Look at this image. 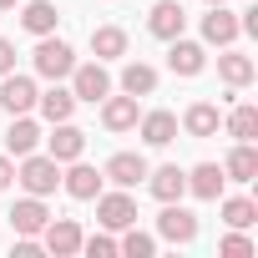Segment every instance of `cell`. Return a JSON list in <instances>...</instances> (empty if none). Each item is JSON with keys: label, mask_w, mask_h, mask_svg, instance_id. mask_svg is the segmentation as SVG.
Listing matches in <instances>:
<instances>
[{"label": "cell", "mask_w": 258, "mask_h": 258, "mask_svg": "<svg viewBox=\"0 0 258 258\" xmlns=\"http://www.w3.org/2000/svg\"><path fill=\"white\" fill-rule=\"evenodd\" d=\"M16 182H21L31 198H51V192L61 187V162L46 157V152H26V157L16 162Z\"/></svg>", "instance_id": "1"}, {"label": "cell", "mask_w": 258, "mask_h": 258, "mask_svg": "<svg viewBox=\"0 0 258 258\" xmlns=\"http://www.w3.org/2000/svg\"><path fill=\"white\" fill-rule=\"evenodd\" d=\"M31 66H36V76H46V81H66V76H71V66H76V51L51 31V36H36Z\"/></svg>", "instance_id": "2"}, {"label": "cell", "mask_w": 258, "mask_h": 258, "mask_svg": "<svg viewBox=\"0 0 258 258\" xmlns=\"http://www.w3.org/2000/svg\"><path fill=\"white\" fill-rule=\"evenodd\" d=\"M91 203H96V223H101L106 233H121V228L137 223V198L126 192V187H116V192H96Z\"/></svg>", "instance_id": "3"}, {"label": "cell", "mask_w": 258, "mask_h": 258, "mask_svg": "<svg viewBox=\"0 0 258 258\" xmlns=\"http://www.w3.org/2000/svg\"><path fill=\"white\" fill-rule=\"evenodd\" d=\"M66 81H71V96H76V101H91V106H96V101H101V96L111 91V76H106V61H76Z\"/></svg>", "instance_id": "4"}, {"label": "cell", "mask_w": 258, "mask_h": 258, "mask_svg": "<svg viewBox=\"0 0 258 258\" xmlns=\"http://www.w3.org/2000/svg\"><path fill=\"white\" fill-rule=\"evenodd\" d=\"M157 238L187 248V243H198V218H192L182 203H162V213H157Z\"/></svg>", "instance_id": "5"}, {"label": "cell", "mask_w": 258, "mask_h": 258, "mask_svg": "<svg viewBox=\"0 0 258 258\" xmlns=\"http://www.w3.org/2000/svg\"><path fill=\"white\" fill-rule=\"evenodd\" d=\"M36 81L31 76H21V71H6L0 76V111L6 116H26V111H36Z\"/></svg>", "instance_id": "6"}, {"label": "cell", "mask_w": 258, "mask_h": 258, "mask_svg": "<svg viewBox=\"0 0 258 258\" xmlns=\"http://www.w3.org/2000/svg\"><path fill=\"white\" fill-rule=\"evenodd\" d=\"M81 223L76 218H51L46 228H41V248L51 253V258H71V253H81Z\"/></svg>", "instance_id": "7"}, {"label": "cell", "mask_w": 258, "mask_h": 258, "mask_svg": "<svg viewBox=\"0 0 258 258\" xmlns=\"http://www.w3.org/2000/svg\"><path fill=\"white\" fill-rule=\"evenodd\" d=\"M41 142H46V157H56L61 167L86 152V132H81V126H71V121H51V137H41Z\"/></svg>", "instance_id": "8"}, {"label": "cell", "mask_w": 258, "mask_h": 258, "mask_svg": "<svg viewBox=\"0 0 258 258\" xmlns=\"http://www.w3.org/2000/svg\"><path fill=\"white\" fill-rule=\"evenodd\" d=\"M147 31L157 41H177L187 31V11H182V0H157V6L147 11Z\"/></svg>", "instance_id": "9"}, {"label": "cell", "mask_w": 258, "mask_h": 258, "mask_svg": "<svg viewBox=\"0 0 258 258\" xmlns=\"http://www.w3.org/2000/svg\"><path fill=\"white\" fill-rule=\"evenodd\" d=\"M96 106H101V126H106V132H132L137 116H142L137 96H126V91H121V96H111V91H106Z\"/></svg>", "instance_id": "10"}, {"label": "cell", "mask_w": 258, "mask_h": 258, "mask_svg": "<svg viewBox=\"0 0 258 258\" xmlns=\"http://www.w3.org/2000/svg\"><path fill=\"white\" fill-rule=\"evenodd\" d=\"M203 66H208V46L203 41H187V36L167 41V71L172 76H198Z\"/></svg>", "instance_id": "11"}, {"label": "cell", "mask_w": 258, "mask_h": 258, "mask_svg": "<svg viewBox=\"0 0 258 258\" xmlns=\"http://www.w3.org/2000/svg\"><path fill=\"white\" fill-rule=\"evenodd\" d=\"M101 182H106V177H101V172H96L91 162H81V157L61 167V187H66V192H71L76 203H91V198L101 192Z\"/></svg>", "instance_id": "12"}, {"label": "cell", "mask_w": 258, "mask_h": 258, "mask_svg": "<svg viewBox=\"0 0 258 258\" xmlns=\"http://www.w3.org/2000/svg\"><path fill=\"white\" fill-rule=\"evenodd\" d=\"M243 31H238V16L228 11V6H208V16H203V46H233Z\"/></svg>", "instance_id": "13"}, {"label": "cell", "mask_w": 258, "mask_h": 258, "mask_svg": "<svg viewBox=\"0 0 258 258\" xmlns=\"http://www.w3.org/2000/svg\"><path fill=\"white\" fill-rule=\"evenodd\" d=\"M142 182L152 187L157 203H182V192H187V172H182L177 162H167V167H147Z\"/></svg>", "instance_id": "14"}, {"label": "cell", "mask_w": 258, "mask_h": 258, "mask_svg": "<svg viewBox=\"0 0 258 258\" xmlns=\"http://www.w3.org/2000/svg\"><path fill=\"white\" fill-rule=\"evenodd\" d=\"M51 223V208H46V198H21L16 208H11V228L16 233H26V238H41V228Z\"/></svg>", "instance_id": "15"}, {"label": "cell", "mask_w": 258, "mask_h": 258, "mask_svg": "<svg viewBox=\"0 0 258 258\" xmlns=\"http://www.w3.org/2000/svg\"><path fill=\"white\" fill-rule=\"evenodd\" d=\"M101 177L116 182V187H137V182L147 177V157H142V152H116V157L101 167Z\"/></svg>", "instance_id": "16"}, {"label": "cell", "mask_w": 258, "mask_h": 258, "mask_svg": "<svg viewBox=\"0 0 258 258\" xmlns=\"http://www.w3.org/2000/svg\"><path fill=\"white\" fill-rule=\"evenodd\" d=\"M177 126H182L187 137H218V126H223V111H218L213 101H192V106L182 111V121H177Z\"/></svg>", "instance_id": "17"}, {"label": "cell", "mask_w": 258, "mask_h": 258, "mask_svg": "<svg viewBox=\"0 0 258 258\" xmlns=\"http://www.w3.org/2000/svg\"><path fill=\"white\" fill-rule=\"evenodd\" d=\"M41 147V126H36V116L26 111V116H11V126H6V152L11 157H26V152H36Z\"/></svg>", "instance_id": "18"}, {"label": "cell", "mask_w": 258, "mask_h": 258, "mask_svg": "<svg viewBox=\"0 0 258 258\" xmlns=\"http://www.w3.org/2000/svg\"><path fill=\"white\" fill-rule=\"evenodd\" d=\"M223 182H228V177H223L218 162H198V167L187 172V192L203 198V203H218V198H223Z\"/></svg>", "instance_id": "19"}, {"label": "cell", "mask_w": 258, "mask_h": 258, "mask_svg": "<svg viewBox=\"0 0 258 258\" xmlns=\"http://www.w3.org/2000/svg\"><path fill=\"white\" fill-rule=\"evenodd\" d=\"M137 132H142L147 147H167V142L177 137V116H172V111H142V116H137Z\"/></svg>", "instance_id": "20"}, {"label": "cell", "mask_w": 258, "mask_h": 258, "mask_svg": "<svg viewBox=\"0 0 258 258\" xmlns=\"http://www.w3.org/2000/svg\"><path fill=\"white\" fill-rule=\"evenodd\" d=\"M218 76H223L233 91H243V86L258 76V66H253V56H243V51H228V46H223V56H218Z\"/></svg>", "instance_id": "21"}, {"label": "cell", "mask_w": 258, "mask_h": 258, "mask_svg": "<svg viewBox=\"0 0 258 258\" xmlns=\"http://www.w3.org/2000/svg\"><path fill=\"white\" fill-rule=\"evenodd\" d=\"M36 111H41L46 121H71V111H76V96H71V86L51 81V91H41V96H36Z\"/></svg>", "instance_id": "22"}, {"label": "cell", "mask_w": 258, "mask_h": 258, "mask_svg": "<svg viewBox=\"0 0 258 258\" xmlns=\"http://www.w3.org/2000/svg\"><path fill=\"white\" fill-rule=\"evenodd\" d=\"M223 177L228 182H253L258 177V147L253 142H233V152L223 162Z\"/></svg>", "instance_id": "23"}, {"label": "cell", "mask_w": 258, "mask_h": 258, "mask_svg": "<svg viewBox=\"0 0 258 258\" xmlns=\"http://www.w3.org/2000/svg\"><path fill=\"white\" fill-rule=\"evenodd\" d=\"M223 126H228L233 142H258V106H253V101H238V106L223 116Z\"/></svg>", "instance_id": "24"}, {"label": "cell", "mask_w": 258, "mask_h": 258, "mask_svg": "<svg viewBox=\"0 0 258 258\" xmlns=\"http://www.w3.org/2000/svg\"><path fill=\"white\" fill-rule=\"evenodd\" d=\"M56 21H61V11L51 6V0H26V6H21V26H26L31 36H51Z\"/></svg>", "instance_id": "25"}, {"label": "cell", "mask_w": 258, "mask_h": 258, "mask_svg": "<svg viewBox=\"0 0 258 258\" xmlns=\"http://www.w3.org/2000/svg\"><path fill=\"white\" fill-rule=\"evenodd\" d=\"M91 56L96 61H121L126 56V31L121 26H96L91 31Z\"/></svg>", "instance_id": "26"}, {"label": "cell", "mask_w": 258, "mask_h": 258, "mask_svg": "<svg viewBox=\"0 0 258 258\" xmlns=\"http://www.w3.org/2000/svg\"><path fill=\"white\" fill-rule=\"evenodd\" d=\"M121 91H126V96H152V91H157V66L126 61V66H121Z\"/></svg>", "instance_id": "27"}, {"label": "cell", "mask_w": 258, "mask_h": 258, "mask_svg": "<svg viewBox=\"0 0 258 258\" xmlns=\"http://www.w3.org/2000/svg\"><path fill=\"white\" fill-rule=\"evenodd\" d=\"M218 213H223V223H228V228H253V223H258V203H253V198H243V192H238V198H223V203H218Z\"/></svg>", "instance_id": "28"}, {"label": "cell", "mask_w": 258, "mask_h": 258, "mask_svg": "<svg viewBox=\"0 0 258 258\" xmlns=\"http://www.w3.org/2000/svg\"><path fill=\"white\" fill-rule=\"evenodd\" d=\"M116 253H126V258H152V253H157V238H152V233H142V228L132 223V228H121Z\"/></svg>", "instance_id": "29"}, {"label": "cell", "mask_w": 258, "mask_h": 258, "mask_svg": "<svg viewBox=\"0 0 258 258\" xmlns=\"http://www.w3.org/2000/svg\"><path fill=\"white\" fill-rule=\"evenodd\" d=\"M81 253L86 258H116V238L101 228V233H91V238H81Z\"/></svg>", "instance_id": "30"}, {"label": "cell", "mask_w": 258, "mask_h": 258, "mask_svg": "<svg viewBox=\"0 0 258 258\" xmlns=\"http://www.w3.org/2000/svg\"><path fill=\"white\" fill-rule=\"evenodd\" d=\"M218 253H228V258H248V253H253V238H243V228H233V233L218 243Z\"/></svg>", "instance_id": "31"}, {"label": "cell", "mask_w": 258, "mask_h": 258, "mask_svg": "<svg viewBox=\"0 0 258 258\" xmlns=\"http://www.w3.org/2000/svg\"><path fill=\"white\" fill-rule=\"evenodd\" d=\"M6 187H16V157L0 152V192H6Z\"/></svg>", "instance_id": "32"}, {"label": "cell", "mask_w": 258, "mask_h": 258, "mask_svg": "<svg viewBox=\"0 0 258 258\" xmlns=\"http://www.w3.org/2000/svg\"><path fill=\"white\" fill-rule=\"evenodd\" d=\"M6 71H16V41L0 36V76H6Z\"/></svg>", "instance_id": "33"}, {"label": "cell", "mask_w": 258, "mask_h": 258, "mask_svg": "<svg viewBox=\"0 0 258 258\" xmlns=\"http://www.w3.org/2000/svg\"><path fill=\"white\" fill-rule=\"evenodd\" d=\"M16 6H21V0H0V11H16Z\"/></svg>", "instance_id": "34"}, {"label": "cell", "mask_w": 258, "mask_h": 258, "mask_svg": "<svg viewBox=\"0 0 258 258\" xmlns=\"http://www.w3.org/2000/svg\"><path fill=\"white\" fill-rule=\"evenodd\" d=\"M208 6H228V0H208Z\"/></svg>", "instance_id": "35"}]
</instances>
